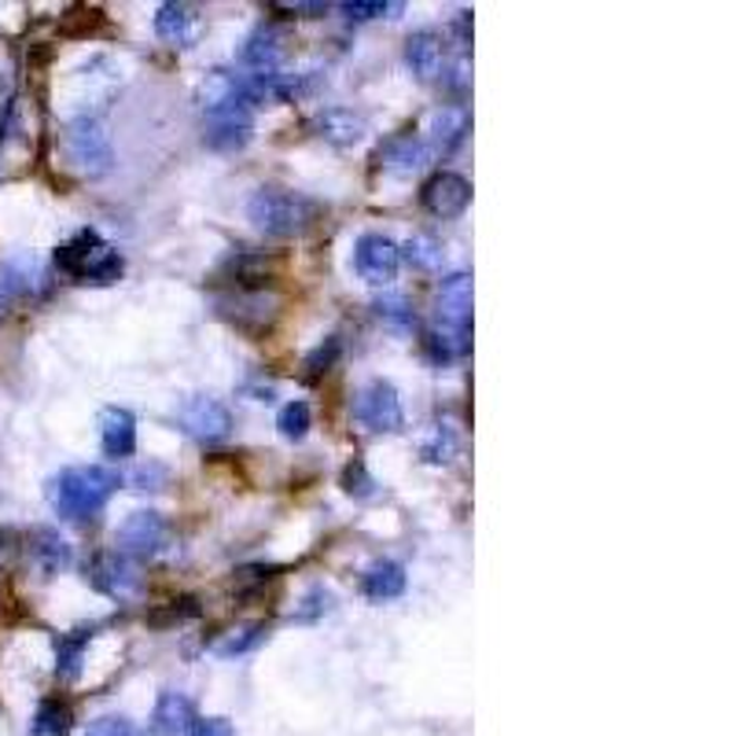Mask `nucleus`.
Masks as SVG:
<instances>
[{
    "mask_svg": "<svg viewBox=\"0 0 736 736\" xmlns=\"http://www.w3.org/2000/svg\"><path fill=\"white\" fill-rule=\"evenodd\" d=\"M122 487V475L100 464H81V468H63L59 475L48 479V501L52 509L70 523L92 520L107 501L115 498V490Z\"/></svg>",
    "mask_w": 736,
    "mask_h": 736,
    "instance_id": "1",
    "label": "nucleus"
},
{
    "mask_svg": "<svg viewBox=\"0 0 736 736\" xmlns=\"http://www.w3.org/2000/svg\"><path fill=\"white\" fill-rule=\"evenodd\" d=\"M321 207L298 192L287 188H258L255 196L247 199V217L251 225L265 236H298L317 222Z\"/></svg>",
    "mask_w": 736,
    "mask_h": 736,
    "instance_id": "2",
    "label": "nucleus"
},
{
    "mask_svg": "<svg viewBox=\"0 0 736 736\" xmlns=\"http://www.w3.org/2000/svg\"><path fill=\"white\" fill-rule=\"evenodd\" d=\"M122 255L111 244H104L100 233H92V228H81L70 244L56 251V269L78 284H115L122 276Z\"/></svg>",
    "mask_w": 736,
    "mask_h": 736,
    "instance_id": "3",
    "label": "nucleus"
},
{
    "mask_svg": "<svg viewBox=\"0 0 736 736\" xmlns=\"http://www.w3.org/2000/svg\"><path fill=\"white\" fill-rule=\"evenodd\" d=\"M199 107L207 115V122H251L255 100H251L244 78L217 67L199 81Z\"/></svg>",
    "mask_w": 736,
    "mask_h": 736,
    "instance_id": "4",
    "label": "nucleus"
},
{
    "mask_svg": "<svg viewBox=\"0 0 736 736\" xmlns=\"http://www.w3.org/2000/svg\"><path fill=\"white\" fill-rule=\"evenodd\" d=\"M63 144H67L70 163H75L86 177H104L115 166L111 137H107V129L96 122V118H89V115H81V118H75V122L67 126Z\"/></svg>",
    "mask_w": 736,
    "mask_h": 736,
    "instance_id": "5",
    "label": "nucleus"
},
{
    "mask_svg": "<svg viewBox=\"0 0 736 736\" xmlns=\"http://www.w3.org/2000/svg\"><path fill=\"white\" fill-rule=\"evenodd\" d=\"M354 416L357 424L372 431V434H394L402 431L405 413H402V398L391 387L387 380H372L365 391L357 394L354 402Z\"/></svg>",
    "mask_w": 736,
    "mask_h": 736,
    "instance_id": "6",
    "label": "nucleus"
},
{
    "mask_svg": "<svg viewBox=\"0 0 736 736\" xmlns=\"http://www.w3.org/2000/svg\"><path fill=\"white\" fill-rule=\"evenodd\" d=\"M217 310H222V317L233 321L236 328L262 332V328H269L276 317V298L265 292V287H233L228 295L217 298Z\"/></svg>",
    "mask_w": 736,
    "mask_h": 736,
    "instance_id": "7",
    "label": "nucleus"
},
{
    "mask_svg": "<svg viewBox=\"0 0 736 736\" xmlns=\"http://www.w3.org/2000/svg\"><path fill=\"white\" fill-rule=\"evenodd\" d=\"M420 203H424V210L442 217V222H453V217H461L468 210V203H472V185L453 174V170H439L434 177L424 180V188H420Z\"/></svg>",
    "mask_w": 736,
    "mask_h": 736,
    "instance_id": "8",
    "label": "nucleus"
},
{
    "mask_svg": "<svg viewBox=\"0 0 736 736\" xmlns=\"http://www.w3.org/2000/svg\"><path fill=\"white\" fill-rule=\"evenodd\" d=\"M166 534H170V527L159 512L151 509H140L126 516V523L118 527V552L122 557H155L163 546H166Z\"/></svg>",
    "mask_w": 736,
    "mask_h": 736,
    "instance_id": "9",
    "label": "nucleus"
},
{
    "mask_svg": "<svg viewBox=\"0 0 736 736\" xmlns=\"http://www.w3.org/2000/svg\"><path fill=\"white\" fill-rule=\"evenodd\" d=\"M398 265H402V247L394 244V239L380 236V233H369L357 239L354 247V269L361 281L369 284H391Z\"/></svg>",
    "mask_w": 736,
    "mask_h": 736,
    "instance_id": "10",
    "label": "nucleus"
},
{
    "mask_svg": "<svg viewBox=\"0 0 736 736\" xmlns=\"http://www.w3.org/2000/svg\"><path fill=\"white\" fill-rule=\"evenodd\" d=\"M180 428H185L192 439L199 442H222L228 431H233V413L217 402V398H188L185 405H180Z\"/></svg>",
    "mask_w": 736,
    "mask_h": 736,
    "instance_id": "11",
    "label": "nucleus"
},
{
    "mask_svg": "<svg viewBox=\"0 0 736 736\" xmlns=\"http://www.w3.org/2000/svg\"><path fill=\"white\" fill-rule=\"evenodd\" d=\"M89 582L107 597L126 600L140 589V567L129 557H122V552H104V557H96L89 567Z\"/></svg>",
    "mask_w": 736,
    "mask_h": 736,
    "instance_id": "12",
    "label": "nucleus"
},
{
    "mask_svg": "<svg viewBox=\"0 0 736 736\" xmlns=\"http://www.w3.org/2000/svg\"><path fill=\"white\" fill-rule=\"evenodd\" d=\"M434 313H439V324L457 332L472 328V276L468 273H450L439 284V295H434Z\"/></svg>",
    "mask_w": 736,
    "mask_h": 736,
    "instance_id": "13",
    "label": "nucleus"
},
{
    "mask_svg": "<svg viewBox=\"0 0 736 736\" xmlns=\"http://www.w3.org/2000/svg\"><path fill=\"white\" fill-rule=\"evenodd\" d=\"M100 445L115 461L133 457V450H137V416L122 405H107L100 413Z\"/></svg>",
    "mask_w": 736,
    "mask_h": 736,
    "instance_id": "14",
    "label": "nucleus"
},
{
    "mask_svg": "<svg viewBox=\"0 0 736 736\" xmlns=\"http://www.w3.org/2000/svg\"><path fill=\"white\" fill-rule=\"evenodd\" d=\"M405 63L420 81H439L445 70V45L434 30H416L405 41Z\"/></svg>",
    "mask_w": 736,
    "mask_h": 736,
    "instance_id": "15",
    "label": "nucleus"
},
{
    "mask_svg": "<svg viewBox=\"0 0 736 736\" xmlns=\"http://www.w3.org/2000/svg\"><path fill=\"white\" fill-rule=\"evenodd\" d=\"M192 726H196V707H192V699L185 693L166 689L151 710V733L155 736H180V733H192Z\"/></svg>",
    "mask_w": 736,
    "mask_h": 736,
    "instance_id": "16",
    "label": "nucleus"
},
{
    "mask_svg": "<svg viewBox=\"0 0 736 736\" xmlns=\"http://www.w3.org/2000/svg\"><path fill=\"white\" fill-rule=\"evenodd\" d=\"M428 155H431V148L416 137V133H398V137H391L387 144H383L376 159H380L383 170L405 177V174H416L420 166L428 163Z\"/></svg>",
    "mask_w": 736,
    "mask_h": 736,
    "instance_id": "17",
    "label": "nucleus"
},
{
    "mask_svg": "<svg viewBox=\"0 0 736 736\" xmlns=\"http://www.w3.org/2000/svg\"><path fill=\"white\" fill-rule=\"evenodd\" d=\"M313 129H317V137L335 144V148H350V144H357L365 137V118L354 111H343V107H328V111H321L313 118Z\"/></svg>",
    "mask_w": 736,
    "mask_h": 736,
    "instance_id": "18",
    "label": "nucleus"
},
{
    "mask_svg": "<svg viewBox=\"0 0 736 736\" xmlns=\"http://www.w3.org/2000/svg\"><path fill=\"white\" fill-rule=\"evenodd\" d=\"M30 557L45 571V578H52V575L67 571V567L75 563V549H70V541L59 538L56 530L41 527V530H33L30 534Z\"/></svg>",
    "mask_w": 736,
    "mask_h": 736,
    "instance_id": "19",
    "label": "nucleus"
},
{
    "mask_svg": "<svg viewBox=\"0 0 736 736\" xmlns=\"http://www.w3.org/2000/svg\"><path fill=\"white\" fill-rule=\"evenodd\" d=\"M361 593L369 600H394L405 593V567L394 560H380L372 563L365 575H361Z\"/></svg>",
    "mask_w": 736,
    "mask_h": 736,
    "instance_id": "20",
    "label": "nucleus"
},
{
    "mask_svg": "<svg viewBox=\"0 0 736 736\" xmlns=\"http://www.w3.org/2000/svg\"><path fill=\"white\" fill-rule=\"evenodd\" d=\"M281 59H284V48H281V38H276L273 30H258V33H251V38H247V45H244V67L255 70L251 78L276 75Z\"/></svg>",
    "mask_w": 736,
    "mask_h": 736,
    "instance_id": "21",
    "label": "nucleus"
},
{
    "mask_svg": "<svg viewBox=\"0 0 736 736\" xmlns=\"http://www.w3.org/2000/svg\"><path fill=\"white\" fill-rule=\"evenodd\" d=\"M468 133V111L461 104H445L431 115V144L439 151H453Z\"/></svg>",
    "mask_w": 736,
    "mask_h": 736,
    "instance_id": "22",
    "label": "nucleus"
},
{
    "mask_svg": "<svg viewBox=\"0 0 736 736\" xmlns=\"http://www.w3.org/2000/svg\"><path fill=\"white\" fill-rule=\"evenodd\" d=\"M155 33H159L163 41L170 45H188L192 38H196V11H192L188 4H163L159 16H155Z\"/></svg>",
    "mask_w": 736,
    "mask_h": 736,
    "instance_id": "23",
    "label": "nucleus"
},
{
    "mask_svg": "<svg viewBox=\"0 0 736 736\" xmlns=\"http://www.w3.org/2000/svg\"><path fill=\"white\" fill-rule=\"evenodd\" d=\"M89 641H92V630H75L56 641V674L63 681H75L81 674V659H86Z\"/></svg>",
    "mask_w": 736,
    "mask_h": 736,
    "instance_id": "24",
    "label": "nucleus"
},
{
    "mask_svg": "<svg viewBox=\"0 0 736 736\" xmlns=\"http://www.w3.org/2000/svg\"><path fill=\"white\" fill-rule=\"evenodd\" d=\"M70 726H75V710L63 699H41L38 715H33V736H67Z\"/></svg>",
    "mask_w": 736,
    "mask_h": 736,
    "instance_id": "25",
    "label": "nucleus"
},
{
    "mask_svg": "<svg viewBox=\"0 0 736 736\" xmlns=\"http://www.w3.org/2000/svg\"><path fill=\"white\" fill-rule=\"evenodd\" d=\"M376 317L383 324H391L394 332H413L416 328V313L405 303L402 295H383L376 298Z\"/></svg>",
    "mask_w": 736,
    "mask_h": 736,
    "instance_id": "26",
    "label": "nucleus"
},
{
    "mask_svg": "<svg viewBox=\"0 0 736 736\" xmlns=\"http://www.w3.org/2000/svg\"><path fill=\"white\" fill-rule=\"evenodd\" d=\"M251 122H210L207 126V144L214 151H236L251 140Z\"/></svg>",
    "mask_w": 736,
    "mask_h": 736,
    "instance_id": "27",
    "label": "nucleus"
},
{
    "mask_svg": "<svg viewBox=\"0 0 736 736\" xmlns=\"http://www.w3.org/2000/svg\"><path fill=\"white\" fill-rule=\"evenodd\" d=\"M310 405L306 402H287L281 409V416H276V428H281V434L287 442H303L310 434Z\"/></svg>",
    "mask_w": 736,
    "mask_h": 736,
    "instance_id": "28",
    "label": "nucleus"
},
{
    "mask_svg": "<svg viewBox=\"0 0 736 736\" xmlns=\"http://www.w3.org/2000/svg\"><path fill=\"white\" fill-rule=\"evenodd\" d=\"M424 461H431V464H450L453 457H457V434H453V428L450 424H434V431H431V439L424 442Z\"/></svg>",
    "mask_w": 736,
    "mask_h": 736,
    "instance_id": "29",
    "label": "nucleus"
},
{
    "mask_svg": "<svg viewBox=\"0 0 736 736\" xmlns=\"http://www.w3.org/2000/svg\"><path fill=\"white\" fill-rule=\"evenodd\" d=\"M265 637V626H244V630H233L225 637V641H217L214 645V651L217 656H239V651H247V648H255L258 641Z\"/></svg>",
    "mask_w": 736,
    "mask_h": 736,
    "instance_id": "30",
    "label": "nucleus"
},
{
    "mask_svg": "<svg viewBox=\"0 0 736 736\" xmlns=\"http://www.w3.org/2000/svg\"><path fill=\"white\" fill-rule=\"evenodd\" d=\"M405 258H409V265H416V269H439V265H442V251H439V244H434V239L413 236V239H409V247H405Z\"/></svg>",
    "mask_w": 736,
    "mask_h": 736,
    "instance_id": "31",
    "label": "nucleus"
},
{
    "mask_svg": "<svg viewBox=\"0 0 736 736\" xmlns=\"http://www.w3.org/2000/svg\"><path fill=\"white\" fill-rule=\"evenodd\" d=\"M340 11L346 19L369 22V19L387 16V11H402V4H387V0H346V4H340Z\"/></svg>",
    "mask_w": 736,
    "mask_h": 736,
    "instance_id": "32",
    "label": "nucleus"
},
{
    "mask_svg": "<svg viewBox=\"0 0 736 736\" xmlns=\"http://www.w3.org/2000/svg\"><path fill=\"white\" fill-rule=\"evenodd\" d=\"M328 611H332V593L328 589H321V586H313L306 593V600H303V608H295L292 619L295 622H317L321 615H328Z\"/></svg>",
    "mask_w": 736,
    "mask_h": 736,
    "instance_id": "33",
    "label": "nucleus"
},
{
    "mask_svg": "<svg viewBox=\"0 0 736 736\" xmlns=\"http://www.w3.org/2000/svg\"><path fill=\"white\" fill-rule=\"evenodd\" d=\"M343 487H346V493H354V498H372V493H376V479L365 472V464L354 461V464H346Z\"/></svg>",
    "mask_w": 736,
    "mask_h": 736,
    "instance_id": "34",
    "label": "nucleus"
},
{
    "mask_svg": "<svg viewBox=\"0 0 736 736\" xmlns=\"http://www.w3.org/2000/svg\"><path fill=\"white\" fill-rule=\"evenodd\" d=\"M89 736H140V729L122 715H104L89 726Z\"/></svg>",
    "mask_w": 736,
    "mask_h": 736,
    "instance_id": "35",
    "label": "nucleus"
},
{
    "mask_svg": "<svg viewBox=\"0 0 736 736\" xmlns=\"http://www.w3.org/2000/svg\"><path fill=\"white\" fill-rule=\"evenodd\" d=\"M335 354H340V340H328V350L324 346H317L313 354L306 357V369H310V380L313 376H321V372H328V365L335 361Z\"/></svg>",
    "mask_w": 736,
    "mask_h": 736,
    "instance_id": "36",
    "label": "nucleus"
},
{
    "mask_svg": "<svg viewBox=\"0 0 736 736\" xmlns=\"http://www.w3.org/2000/svg\"><path fill=\"white\" fill-rule=\"evenodd\" d=\"M192 736H236V729L228 718H196Z\"/></svg>",
    "mask_w": 736,
    "mask_h": 736,
    "instance_id": "37",
    "label": "nucleus"
},
{
    "mask_svg": "<svg viewBox=\"0 0 736 736\" xmlns=\"http://www.w3.org/2000/svg\"><path fill=\"white\" fill-rule=\"evenodd\" d=\"M273 8L276 11H298V16H306V11H310V16H321V11H324V4H273Z\"/></svg>",
    "mask_w": 736,
    "mask_h": 736,
    "instance_id": "38",
    "label": "nucleus"
}]
</instances>
